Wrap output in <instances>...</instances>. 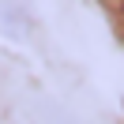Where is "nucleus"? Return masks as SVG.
<instances>
[{"instance_id":"f257e3e1","label":"nucleus","mask_w":124,"mask_h":124,"mask_svg":"<svg viewBox=\"0 0 124 124\" xmlns=\"http://www.w3.org/2000/svg\"><path fill=\"white\" fill-rule=\"evenodd\" d=\"M105 4H109L113 11H116V15H124V0H105Z\"/></svg>"},{"instance_id":"f03ea898","label":"nucleus","mask_w":124,"mask_h":124,"mask_svg":"<svg viewBox=\"0 0 124 124\" xmlns=\"http://www.w3.org/2000/svg\"><path fill=\"white\" fill-rule=\"evenodd\" d=\"M53 124H75V120H68V116H60V113H53Z\"/></svg>"}]
</instances>
